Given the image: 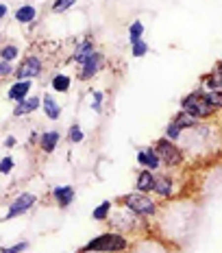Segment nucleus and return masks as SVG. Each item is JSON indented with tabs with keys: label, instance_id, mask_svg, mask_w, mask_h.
<instances>
[{
	"label": "nucleus",
	"instance_id": "obj_30",
	"mask_svg": "<svg viewBox=\"0 0 222 253\" xmlns=\"http://www.w3.org/2000/svg\"><path fill=\"white\" fill-rule=\"evenodd\" d=\"M103 101H105V94L100 89H92V109L96 114L103 112Z\"/></svg>",
	"mask_w": 222,
	"mask_h": 253
},
{
	"label": "nucleus",
	"instance_id": "obj_11",
	"mask_svg": "<svg viewBox=\"0 0 222 253\" xmlns=\"http://www.w3.org/2000/svg\"><path fill=\"white\" fill-rule=\"evenodd\" d=\"M50 197H52V201L59 205L61 210H66V208H70V205L74 203V199H76V192H74L72 186H57V188H52Z\"/></svg>",
	"mask_w": 222,
	"mask_h": 253
},
{
	"label": "nucleus",
	"instance_id": "obj_4",
	"mask_svg": "<svg viewBox=\"0 0 222 253\" xmlns=\"http://www.w3.org/2000/svg\"><path fill=\"white\" fill-rule=\"evenodd\" d=\"M152 146H155L157 155H159L161 166H166V168H181L183 166L185 153L181 151V146H179L177 142H172L168 138H159Z\"/></svg>",
	"mask_w": 222,
	"mask_h": 253
},
{
	"label": "nucleus",
	"instance_id": "obj_26",
	"mask_svg": "<svg viewBox=\"0 0 222 253\" xmlns=\"http://www.w3.org/2000/svg\"><path fill=\"white\" fill-rule=\"evenodd\" d=\"M183 133H185V131L181 129V126L174 123V120H170L168 126H166V135H163V138H168V140H172V142H179V140L183 138Z\"/></svg>",
	"mask_w": 222,
	"mask_h": 253
},
{
	"label": "nucleus",
	"instance_id": "obj_12",
	"mask_svg": "<svg viewBox=\"0 0 222 253\" xmlns=\"http://www.w3.org/2000/svg\"><path fill=\"white\" fill-rule=\"evenodd\" d=\"M41 107V98L39 96H26L24 101L15 103L13 107V118H24V116H31L33 112Z\"/></svg>",
	"mask_w": 222,
	"mask_h": 253
},
{
	"label": "nucleus",
	"instance_id": "obj_25",
	"mask_svg": "<svg viewBox=\"0 0 222 253\" xmlns=\"http://www.w3.org/2000/svg\"><path fill=\"white\" fill-rule=\"evenodd\" d=\"M148 50H150V46H148L146 40H137L131 44V57H135V59H140V57H146Z\"/></svg>",
	"mask_w": 222,
	"mask_h": 253
},
{
	"label": "nucleus",
	"instance_id": "obj_18",
	"mask_svg": "<svg viewBox=\"0 0 222 253\" xmlns=\"http://www.w3.org/2000/svg\"><path fill=\"white\" fill-rule=\"evenodd\" d=\"M50 87H52V92H59V94L70 92L72 77L66 75V72H57V75H52V79H50Z\"/></svg>",
	"mask_w": 222,
	"mask_h": 253
},
{
	"label": "nucleus",
	"instance_id": "obj_23",
	"mask_svg": "<svg viewBox=\"0 0 222 253\" xmlns=\"http://www.w3.org/2000/svg\"><path fill=\"white\" fill-rule=\"evenodd\" d=\"M203 87L205 89H222V70L216 68L211 75H207L203 79Z\"/></svg>",
	"mask_w": 222,
	"mask_h": 253
},
{
	"label": "nucleus",
	"instance_id": "obj_22",
	"mask_svg": "<svg viewBox=\"0 0 222 253\" xmlns=\"http://www.w3.org/2000/svg\"><path fill=\"white\" fill-rule=\"evenodd\" d=\"M111 208H113V203L111 201H103L100 205H96L92 212V218L96 220V223H103V220H107L111 216Z\"/></svg>",
	"mask_w": 222,
	"mask_h": 253
},
{
	"label": "nucleus",
	"instance_id": "obj_24",
	"mask_svg": "<svg viewBox=\"0 0 222 253\" xmlns=\"http://www.w3.org/2000/svg\"><path fill=\"white\" fill-rule=\"evenodd\" d=\"M144 33H146L144 22H142V20H133L131 26H129V44H133V42H137V40H142V38H144Z\"/></svg>",
	"mask_w": 222,
	"mask_h": 253
},
{
	"label": "nucleus",
	"instance_id": "obj_6",
	"mask_svg": "<svg viewBox=\"0 0 222 253\" xmlns=\"http://www.w3.org/2000/svg\"><path fill=\"white\" fill-rule=\"evenodd\" d=\"M35 203H37V194H33V192H20L18 197H13V201L9 203L7 214L2 216V220H11V218H18V216L26 214Z\"/></svg>",
	"mask_w": 222,
	"mask_h": 253
},
{
	"label": "nucleus",
	"instance_id": "obj_36",
	"mask_svg": "<svg viewBox=\"0 0 222 253\" xmlns=\"http://www.w3.org/2000/svg\"><path fill=\"white\" fill-rule=\"evenodd\" d=\"M0 46H2V44H0Z\"/></svg>",
	"mask_w": 222,
	"mask_h": 253
},
{
	"label": "nucleus",
	"instance_id": "obj_1",
	"mask_svg": "<svg viewBox=\"0 0 222 253\" xmlns=\"http://www.w3.org/2000/svg\"><path fill=\"white\" fill-rule=\"evenodd\" d=\"M129 247L131 242L126 236L118 234V231H105V234L85 242L81 253H124L129 251Z\"/></svg>",
	"mask_w": 222,
	"mask_h": 253
},
{
	"label": "nucleus",
	"instance_id": "obj_3",
	"mask_svg": "<svg viewBox=\"0 0 222 253\" xmlns=\"http://www.w3.org/2000/svg\"><path fill=\"white\" fill-rule=\"evenodd\" d=\"M122 205L126 210H131L135 216L140 218H152L157 214V203L150 194H144V192H129L122 197Z\"/></svg>",
	"mask_w": 222,
	"mask_h": 253
},
{
	"label": "nucleus",
	"instance_id": "obj_13",
	"mask_svg": "<svg viewBox=\"0 0 222 253\" xmlns=\"http://www.w3.org/2000/svg\"><path fill=\"white\" fill-rule=\"evenodd\" d=\"M96 50V46H94V40H81V42H76V48H74L72 52V57H70V61L72 63H76V66H83L85 63V59L92 52Z\"/></svg>",
	"mask_w": 222,
	"mask_h": 253
},
{
	"label": "nucleus",
	"instance_id": "obj_17",
	"mask_svg": "<svg viewBox=\"0 0 222 253\" xmlns=\"http://www.w3.org/2000/svg\"><path fill=\"white\" fill-rule=\"evenodd\" d=\"M13 18H15V22H18V24H31V22H35L37 7H35V4H20V7L15 9Z\"/></svg>",
	"mask_w": 222,
	"mask_h": 253
},
{
	"label": "nucleus",
	"instance_id": "obj_34",
	"mask_svg": "<svg viewBox=\"0 0 222 253\" xmlns=\"http://www.w3.org/2000/svg\"><path fill=\"white\" fill-rule=\"evenodd\" d=\"M9 15V4H4V2H0V20H4Z\"/></svg>",
	"mask_w": 222,
	"mask_h": 253
},
{
	"label": "nucleus",
	"instance_id": "obj_19",
	"mask_svg": "<svg viewBox=\"0 0 222 253\" xmlns=\"http://www.w3.org/2000/svg\"><path fill=\"white\" fill-rule=\"evenodd\" d=\"M174 123H177L179 126H181L183 131H194L196 129V126L200 125V120L198 118H194V116H189L187 112H183V109H179V114L174 116Z\"/></svg>",
	"mask_w": 222,
	"mask_h": 253
},
{
	"label": "nucleus",
	"instance_id": "obj_16",
	"mask_svg": "<svg viewBox=\"0 0 222 253\" xmlns=\"http://www.w3.org/2000/svg\"><path fill=\"white\" fill-rule=\"evenodd\" d=\"M41 112H44L46 118L55 123V120L61 118V105L57 103V98L52 94H44L41 96Z\"/></svg>",
	"mask_w": 222,
	"mask_h": 253
},
{
	"label": "nucleus",
	"instance_id": "obj_7",
	"mask_svg": "<svg viewBox=\"0 0 222 253\" xmlns=\"http://www.w3.org/2000/svg\"><path fill=\"white\" fill-rule=\"evenodd\" d=\"M105 66V55L100 50H94L92 55L85 59V63L81 66V72H78V81H89L103 70Z\"/></svg>",
	"mask_w": 222,
	"mask_h": 253
},
{
	"label": "nucleus",
	"instance_id": "obj_32",
	"mask_svg": "<svg viewBox=\"0 0 222 253\" xmlns=\"http://www.w3.org/2000/svg\"><path fill=\"white\" fill-rule=\"evenodd\" d=\"M13 75H15L13 63H9V61H0V79H7V77H13Z\"/></svg>",
	"mask_w": 222,
	"mask_h": 253
},
{
	"label": "nucleus",
	"instance_id": "obj_21",
	"mask_svg": "<svg viewBox=\"0 0 222 253\" xmlns=\"http://www.w3.org/2000/svg\"><path fill=\"white\" fill-rule=\"evenodd\" d=\"M203 98L216 109V112L222 109V89H205L203 87Z\"/></svg>",
	"mask_w": 222,
	"mask_h": 253
},
{
	"label": "nucleus",
	"instance_id": "obj_14",
	"mask_svg": "<svg viewBox=\"0 0 222 253\" xmlns=\"http://www.w3.org/2000/svg\"><path fill=\"white\" fill-rule=\"evenodd\" d=\"M155 179L157 175L148 168H142L135 177V190L137 192H144V194H152V188H155Z\"/></svg>",
	"mask_w": 222,
	"mask_h": 253
},
{
	"label": "nucleus",
	"instance_id": "obj_33",
	"mask_svg": "<svg viewBox=\"0 0 222 253\" xmlns=\"http://www.w3.org/2000/svg\"><path fill=\"white\" fill-rule=\"evenodd\" d=\"M2 144L7 146V149H13V146H18V138H15V135H7Z\"/></svg>",
	"mask_w": 222,
	"mask_h": 253
},
{
	"label": "nucleus",
	"instance_id": "obj_2",
	"mask_svg": "<svg viewBox=\"0 0 222 253\" xmlns=\"http://www.w3.org/2000/svg\"><path fill=\"white\" fill-rule=\"evenodd\" d=\"M181 109H183V112H187L189 116H194V118H198L200 123L216 116V109L203 98V87H198V89H194V92L185 94V96L181 98Z\"/></svg>",
	"mask_w": 222,
	"mask_h": 253
},
{
	"label": "nucleus",
	"instance_id": "obj_8",
	"mask_svg": "<svg viewBox=\"0 0 222 253\" xmlns=\"http://www.w3.org/2000/svg\"><path fill=\"white\" fill-rule=\"evenodd\" d=\"M152 194H155V197H159L161 201L172 199V194H174V177L170 175V172H161V175H157Z\"/></svg>",
	"mask_w": 222,
	"mask_h": 253
},
{
	"label": "nucleus",
	"instance_id": "obj_27",
	"mask_svg": "<svg viewBox=\"0 0 222 253\" xmlns=\"http://www.w3.org/2000/svg\"><path fill=\"white\" fill-rule=\"evenodd\" d=\"M76 4V0H52L50 11L52 13H66L68 9H72Z\"/></svg>",
	"mask_w": 222,
	"mask_h": 253
},
{
	"label": "nucleus",
	"instance_id": "obj_28",
	"mask_svg": "<svg viewBox=\"0 0 222 253\" xmlns=\"http://www.w3.org/2000/svg\"><path fill=\"white\" fill-rule=\"evenodd\" d=\"M68 140H70V144H81L85 140V133H83V129L78 125H72L70 131H68Z\"/></svg>",
	"mask_w": 222,
	"mask_h": 253
},
{
	"label": "nucleus",
	"instance_id": "obj_5",
	"mask_svg": "<svg viewBox=\"0 0 222 253\" xmlns=\"http://www.w3.org/2000/svg\"><path fill=\"white\" fill-rule=\"evenodd\" d=\"M44 72V59L39 55H29L24 57V61L15 68V81H33V79L41 77Z\"/></svg>",
	"mask_w": 222,
	"mask_h": 253
},
{
	"label": "nucleus",
	"instance_id": "obj_35",
	"mask_svg": "<svg viewBox=\"0 0 222 253\" xmlns=\"http://www.w3.org/2000/svg\"><path fill=\"white\" fill-rule=\"evenodd\" d=\"M216 68H218V70H222V61H218V63H216Z\"/></svg>",
	"mask_w": 222,
	"mask_h": 253
},
{
	"label": "nucleus",
	"instance_id": "obj_29",
	"mask_svg": "<svg viewBox=\"0 0 222 253\" xmlns=\"http://www.w3.org/2000/svg\"><path fill=\"white\" fill-rule=\"evenodd\" d=\"M13 168H15V160L11 155H4L2 160H0V175H4V177L11 175Z\"/></svg>",
	"mask_w": 222,
	"mask_h": 253
},
{
	"label": "nucleus",
	"instance_id": "obj_20",
	"mask_svg": "<svg viewBox=\"0 0 222 253\" xmlns=\"http://www.w3.org/2000/svg\"><path fill=\"white\" fill-rule=\"evenodd\" d=\"M20 57V46L18 44H2L0 46V61H9V63H13L15 59Z\"/></svg>",
	"mask_w": 222,
	"mask_h": 253
},
{
	"label": "nucleus",
	"instance_id": "obj_9",
	"mask_svg": "<svg viewBox=\"0 0 222 253\" xmlns=\"http://www.w3.org/2000/svg\"><path fill=\"white\" fill-rule=\"evenodd\" d=\"M137 164L142 168H148V170H152V172L159 170L161 160H159V155H157L155 146H144V149L137 151Z\"/></svg>",
	"mask_w": 222,
	"mask_h": 253
},
{
	"label": "nucleus",
	"instance_id": "obj_10",
	"mask_svg": "<svg viewBox=\"0 0 222 253\" xmlns=\"http://www.w3.org/2000/svg\"><path fill=\"white\" fill-rule=\"evenodd\" d=\"M59 142H61V133L57 129H50V131H41L39 133V138H37V146H39L41 153L50 155V153L57 151Z\"/></svg>",
	"mask_w": 222,
	"mask_h": 253
},
{
	"label": "nucleus",
	"instance_id": "obj_15",
	"mask_svg": "<svg viewBox=\"0 0 222 253\" xmlns=\"http://www.w3.org/2000/svg\"><path fill=\"white\" fill-rule=\"evenodd\" d=\"M31 87H33V81H15L13 85L7 89V98L11 103L24 101L26 96H31Z\"/></svg>",
	"mask_w": 222,
	"mask_h": 253
},
{
	"label": "nucleus",
	"instance_id": "obj_31",
	"mask_svg": "<svg viewBox=\"0 0 222 253\" xmlns=\"http://www.w3.org/2000/svg\"><path fill=\"white\" fill-rule=\"evenodd\" d=\"M26 249H29V242L22 240V242H15V245H11V247H2L0 253H24Z\"/></svg>",
	"mask_w": 222,
	"mask_h": 253
}]
</instances>
